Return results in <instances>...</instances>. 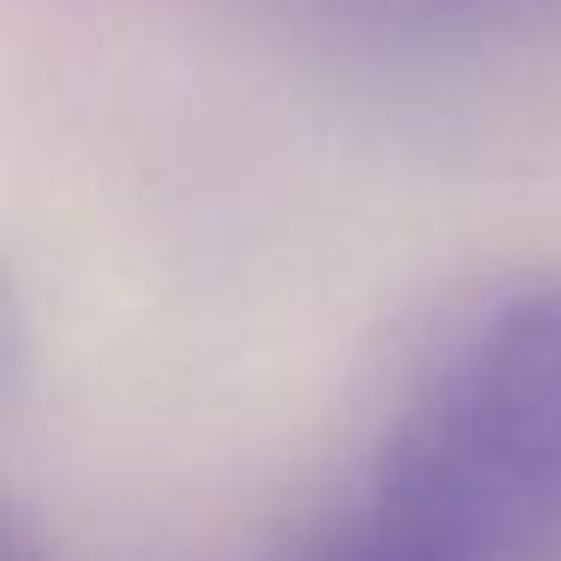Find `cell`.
I'll use <instances>...</instances> for the list:
<instances>
[{
    "label": "cell",
    "instance_id": "cell-2",
    "mask_svg": "<svg viewBox=\"0 0 561 561\" xmlns=\"http://www.w3.org/2000/svg\"><path fill=\"white\" fill-rule=\"evenodd\" d=\"M320 561H471V556L453 537H440L428 519H416L411 507H399L375 489V501L332 537Z\"/></svg>",
    "mask_w": 561,
    "mask_h": 561
},
{
    "label": "cell",
    "instance_id": "cell-1",
    "mask_svg": "<svg viewBox=\"0 0 561 561\" xmlns=\"http://www.w3.org/2000/svg\"><path fill=\"white\" fill-rule=\"evenodd\" d=\"M375 489L471 561H561V278L495 296L447 344Z\"/></svg>",
    "mask_w": 561,
    "mask_h": 561
}]
</instances>
